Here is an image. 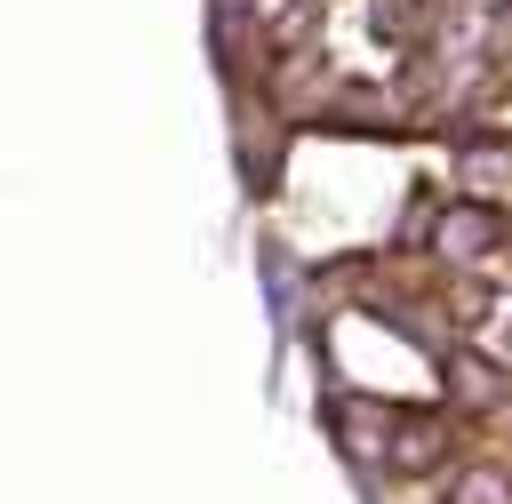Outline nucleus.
<instances>
[{
  "instance_id": "nucleus-1",
  "label": "nucleus",
  "mask_w": 512,
  "mask_h": 504,
  "mask_svg": "<svg viewBox=\"0 0 512 504\" xmlns=\"http://www.w3.org/2000/svg\"><path fill=\"white\" fill-rule=\"evenodd\" d=\"M464 496H472V504H496V480H472Z\"/></svg>"
}]
</instances>
